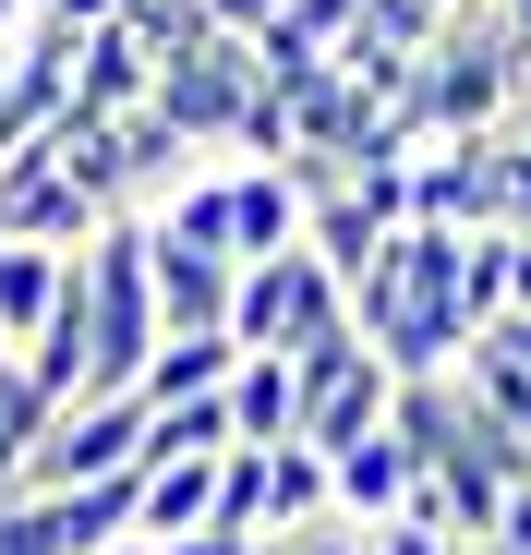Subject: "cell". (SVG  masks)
Returning a JSON list of instances; mask_svg holds the SVG:
<instances>
[{
    "mask_svg": "<svg viewBox=\"0 0 531 555\" xmlns=\"http://www.w3.org/2000/svg\"><path fill=\"white\" fill-rule=\"evenodd\" d=\"M290 375H302V435H290V447H314V459H350V447H375V435L399 423V375L363 350V326L302 338Z\"/></svg>",
    "mask_w": 531,
    "mask_h": 555,
    "instance_id": "obj_1",
    "label": "cell"
},
{
    "mask_svg": "<svg viewBox=\"0 0 531 555\" xmlns=\"http://www.w3.org/2000/svg\"><path fill=\"white\" fill-rule=\"evenodd\" d=\"M133 472H145V399H73L13 459V495H98V483H133Z\"/></svg>",
    "mask_w": 531,
    "mask_h": 555,
    "instance_id": "obj_2",
    "label": "cell"
},
{
    "mask_svg": "<svg viewBox=\"0 0 531 555\" xmlns=\"http://www.w3.org/2000/svg\"><path fill=\"white\" fill-rule=\"evenodd\" d=\"M254 109H266V73H254V49H242V37H218V25H206V37H182V49L157 61V121L182 133L194 157H230Z\"/></svg>",
    "mask_w": 531,
    "mask_h": 555,
    "instance_id": "obj_3",
    "label": "cell"
},
{
    "mask_svg": "<svg viewBox=\"0 0 531 555\" xmlns=\"http://www.w3.org/2000/svg\"><path fill=\"white\" fill-rule=\"evenodd\" d=\"M109 230V206L73 181V145H61V121L25 145V157H0V242H37V254H85Z\"/></svg>",
    "mask_w": 531,
    "mask_h": 555,
    "instance_id": "obj_4",
    "label": "cell"
},
{
    "mask_svg": "<svg viewBox=\"0 0 531 555\" xmlns=\"http://www.w3.org/2000/svg\"><path fill=\"white\" fill-rule=\"evenodd\" d=\"M326 326H350V291L314 266V254H266V266H242V291H230V350H302V338H326Z\"/></svg>",
    "mask_w": 531,
    "mask_h": 555,
    "instance_id": "obj_5",
    "label": "cell"
},
{
    "mask_svg": "<svg viewBox=\"0 0 531 555\" xmlns=\"http://www.w3.org/2000/svg\"><path fill=\"white\" fill-rule=\"evenodd\" d=\"M218 531V459H145V483H133V543L169 555V543H194Z\"/></svg>",
    "mask_w": 531,
    "mask_h": 555,
    "instance_id": "obj_6",
    "label": "cell"
},
{
    "mask_svg": "<svg viewBox=\"0 0 531 555\" xmlns=\"http://www.w3.org/2000/svg\"><path fill=\"white\" fill-rule=\"evenodd\" d=\"M218 399H230V447H254V459L302 435V375H290V362H279V350H242Z\"/></svg>",
    "mask_w": 531,
    "mask_h": 555,
    "instance_id": "obj_7",
    "label": "cell"
},
{
    "mask_svg": "<svg viewBox=\"0 0 531 555\" xmlns=\"http://www.w3.org/2000/svg\"><path fill=\"white\" fill-rule=\"evenodd\" d=\"M145 242H157V230H145ZM230 291H242V266L157 242V326H169V338H230Z\"/></svg>",
    "mask_w": 531,
    "mask_h": 555,
    "instance_id": "obj_8",
    "label": "cell"
},
{
    "mask_svg": "<svg viewBox=\"0 0 531 555\" xmlns=\"http://www.w3.org/2000/svg\"><path fill=\"white\" fill-rule=\"evenodd\" d=\"M230 169V157H218ZM230 254L266 266V254H302V181L290 169H230Z\"/></svg>",
    "mask_w": 531,
    "mask_h": 555,
    "instance_id": "obj_9",
    "label": "cell"
},
{
    "mask_svg": "<svg viewBox=\"0 0 531 555\" xmlns=\"http://www.w3.org/2000/svg\"><path fill=\"white\" fill-rule=\"evenodd\" d=\"M73 266L85 254H37V242H0V350H37V326L61 314V291H73Z\"/></svg>",
    "mask_w": 531,
    "mask_h": 555,
    "instance_id": "obj_10",
    "label": "cell"
},
{
    "mask_svg": "<svg viewBox=\"0 0 531 555\" xmlns=\"http://www.w3.org/2000/svg\"><path fill=\"white\" fill-rule=\"evenodd\" d=\"M338 472V519H363V531H387L399 507H411V483H423V459H411V435L387 423L375 447H350V459H326Z\"/></svg>",
    "mask_w": 531,
    "mask_h": 555,
    "instance_id": "obj_11",
    "label": "cell"
},
{
    "mask_svg": "<svg viewBox=\"0 0 531 555\" xmlns=\"http://www.w3.org/2000/svg\"><path fill=\"white\" fill-rule=\"evenodd\" d=\"M314 519H338V472H326L314 447H266V543L314 531Z\"/></svg>",
    "mask_w": 531,
    "mask_h": 555,
    "instance_id": "obj_12",
    "label": "cell"
},
{
    "mask_svg": "<svg viewBox=\"0 0 531 555\" xmlns=\"http://www.w3.org/2000/svg\"><path fill=\"white\" fill-rule=\"evenodd\" d=\"M145 230H157L169 254H218V266H242V254H230V169H194V181H182V194H169Z\"/></svg>",
    "mask_w": 531,
    "mask_h": 555,
    "instance_id": "obj_13",
    "label": "cell"
},
{
    "mask_svg": "<svg viewBox=\"0 0 531 555\" xmlns=\"http://www.w3.org/2000/svg\"><path fill=\"white\" fill-rule=\"evenodd\" d=\"M230 362H242L230 338H157V362H145V387H133V399H145V411H182V399H218V387H230Z\"/></svg>",
    "mask_w": 531,
    "mask_h": 555,
    "instance_id": "obj_14",
    "label": "cell"
},
{
    "mask_svg": "<svg viewBox=\"0 0 531 555\" xmlns=\"http://www.w3.org/2000/svg\"><path fill=\"white\" fill-rule=\"evenodd\" d=\"M145 459H230V399H182V411H145Z\"/></svg>",
    "mask_w": 531,
    "mask_h": 555,
    "instance_id": "obj_15",
    "label": "cell"
},
{
    "mask_svg": "<svg viewBox=\"0 0 531 555\" xmlns=\"http://www.w3.org/2000/svg\"><path fill=\"white\" fill-rule=\"evenodd\" d=\"M279 13H290V0H206V25H218V37H242V49L279 25Z\"/></svg>",
    "mask_w": 531,
    "mask_h": 555,
    "instance_id": "obj_16",
    "label": "cell"
},
{
    "mask_svg": "<svg viewBox=\"0 0 531 555\" xmlns=\"http://www.w3.org/2000/svg\"><path fill=\"white\" fill-rule=\"evenodd\" d=\"M483 543H495V555H531V483H519V495L495 507V531H483Z\"/></svg>",
    "mask_w": 531,
    "mask_h": 555,
    "instance_id": "obj_17",
    "label": "cell"
},
{
    "mask_svg": "<svg viewBox=\"0 0 531 555\" xmlns=\"http://www.w3.org/2000/svg\"><path fill=\"white\" fill-rule=\"evenodd\" d=\"M375 555H459V543H448V531H411V519H387V531H375Z\"/></svg>",
    "mask_w": 531,
    "mask_h": 555,
    "instance_id": "obj_18",
    "label": "cell"
},
{
    "mask_svg": "<svg viewBox=\"0 0 531 555\" xmlns=\"http://www.w3.org/2000/svg\"><path fill=\"white\" fill-rule=\"evenodd\" d=\"M483 350H507L519 375H531V314H507V326H483Z\"/></svg>",
    "mask_w": 531,
    "mask_h": 555,
    "instance_id": "obj_19",
    "label": "cell"
},
{
    "mask_svg": "<svg viewBox=\"0 0 531 555\" xmlns=\"http://www.w3.org/2000/svg\"><path fill=\"white\" fill-rule=\"evenodd\" d=\"M169 555H254V543H230V531H194V543H169Z\"/></svg>",
    "mask_w": 531,
    "mask_h": 555,
    "instance_id": "obj_20",
    "label": "cell"
},
{
    "mask_svg": "<svg viewBox=\"0 0 531 555\" xmlns=\"http://www.w3.org/2000/svg\"><path fill=\"white\" fill-rule=\"evenodd\" d=\"M459 555H495V543H459Z\"/></svg>",
    "mask_w": 531,
    "mask_h": 555,
    "instance_id": "obj_21",
    "label": "cell"
},
{
    "mask_svg": "<svg viewBox=\"0 0 531 555\" xmlns=\"http://www.w3.org/2000/svg\"><path fill=\"white\" fill-rule=\"evenodd\" d=\"M109 555H145V543H109Z\"/></svg>",
    "mask_w": 531,
    "mask_h": 555,
    "instance_id": "obj_22",
    "label": "cell"
}]
</instances>
